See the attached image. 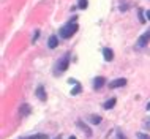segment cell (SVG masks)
Masks as SVG:
<instances>
[{
  "label": "cell",
  "instance_id": "6da1fadb",
  "mask_svg": "<svg viewBox=\"0 0 150 139\" xmlns=\"http://www.w3.org/2000/svg\"><path fill=\"white\" fill-rule=\"evenodd\" d=\"M76 32H78V24L73 22V24H68V25H65V27H62L58 35H60L62 38H71V35H74Z\"/></svg>",
  "mask_w": 150,
  "mask_h": 139
},
{
  "label": "cell",
  "instance_id": "7a4b0ae2",
  "mask_svg": "<svg viewBox=\"0 0 150 139\" xmlns=\"http://www.w3.org/2000/svg\"><path fill=\"white\" fill-rule=\"evenodd\" d=\"M68 65H70V54H66V55H63V59H60V60L57 62V71L63 73L66 68H68Z\"/></svg>",
  "mask_w": 150,
  "mask_h": 139
},
{
  "label": "cell",
  "instance_id": "3957f363",
  "mask_svg": "<svg viewBox=\"0 0 150 139\" xmlns=\"http://www.w3.org/2000/svg\"><path fill=\"white\" fill-rule=\"evenodd\" d=\"M150 41V33L147 32V33H144L142 37L137 40V43H136V49H141V48H144V46H147V43Z\"/></svg>",
  "mask_w": 150,
  "mask_h": 139
},
{
  "label": "cell",
  "instance_id": "277c9868",
  "mask_svg": "<svg viewBox=\"0 0 150 139\" xmlns=\"http://www.w3.org/2000/svg\"><path fill=\"white\" fill-rule=\"evenodd\" d=\"M126 84V79H115L109 84V88H119V87H123Z\"/></svg>",
  "mask_w": 150,
  "mask_h": 139
},
{
  "label": "cell",
  "instance_id": "5b68a950",
  "mask_svg": "<svg viewBox=\"0 0 150 139\" xmlns=\"http://www.w3.org/2000/svg\"><path fill=\"white\" fill-rule=\"evenodd\" d=\"M103 55H104V60H106V62H111V60L114 59V52L111 51L109 48L103 49Z\"/></svg>",
  "mask_w": 150,
  "mask_h": 139
},
{
  "label": "cell",
  "instance_id": "8992f818",
  "mask_svg": "<svg viewBox=\"0 0 150 139\" xmlns=\"http://www.w3.org/2000/svg\"><path fill=\"white\" fill-rule=\"evenodd\" d=\"M37 96H38V98L41 100V101H46V98H48V96H46L44 87H41V85H40V87L37 88Z\"/></svg>",
  "mask_w": 150,
  "mask_h": 139
},
{
  "label": "cell",
  "instance_id": "52a82bcc",
  "mask_svg": "<svg viewBox=\"0 0 150 139\" xmlns=\"http://www.w3.org/2000/svg\"><path fill=\"white\" fill-rule=\"evenodd\" d=\"M104 78H96L95 79V81H93V87H95L96 88V90H98V88H101L103 87V85H104Z\"/></svg>",
  "mask_w": 150,
  "mask_h": 139
},
{
  "label": "cell",
  "instance_id": "ba28073f",
  "mask_svg": "<svg viewBox=\"0 0 150 139\" xmlns=\"http://www.w3.org/2000/svg\"><path fill=\"white\" fill-rule=\"evenodd\" d=\"M57 44H58V38H57V37H51V38H49V41H48V46H49L51 49L57 48Z\"/></svg>",
  "mask_w": 150,
  "mask_h": 139
},
{
  "label": "cell",
  "instance_id": "9c48e42d",
  "mask_svg": "<svg viewBox=\"0 0 150 139\" xmlns=\"http://www.w3.org/2000/svg\"><path fill=\"white\" fill-rule=\"evenodd\" d=\"M78 125L81 126V130H82V131H85V134H87V138H90V136H92V131H90V130L87 128V125H84V123H82V122H78Z\"/></svg>",
  "mask_w": 150,
  "mask_h": 139
},
{
  "label": "cell",
  "instance_id": "30bf717a",
  "mask_svg": "<svg viewBox=\"0 0 150 139\" xmlns=\"http://www.w3.org/2000/svg\"><path fill=\"white\" fill-rule=\"evenodd\" d=\"M114 106H115V98H111L104 103V109H112Z\"/></svg>",
  "mask_w": 150,
  "mask_h": 139
},
{
  "label": "cell",
  "instance_id": "8fae6325",
  "mask_svg": "<svg viewBox=\"0 0 150 139\" xmlns=\"http://www.w3.org/2000/svg\"><path fill=\"white\" fill-rule=\"evenodd\" d=\"M21 114L22 115H29L30 114V106L29 104H22L21 106Z\"/></svg>",
  "mask_w": 150,
  "mask_h": 139
},
{
  "label": "cell",
  "instance_id": "7c38bea8",
  "mask_svg": "<svg viewBox=\"0 0 150 139\" xmlns=\"http://www.w3.org/2000/svg\"><path fill=\"white\" fill-rule=\"evenodd\" d=\"M78 93H81V85L76 84V85H74V88L71 90V95H78Z\"/></svg>",
  "mask_w": 150,
  "mask_h": 139
},
{
  "label": "cell",
  "instance_id": "4fadbf2b",
  "mask_svg": "<svg viewBox=\"0 0 150 139\" xmlns=\"http://www.w3.org/2000/svg\"><path fill=\"white\" fill-rule=\"evenodd\" d=\"M79 8H81V10L87 8V0H79Z\"/></svg>",
  "mask_w": 150,
  "mask_h": 139
},
{
  "label": "cell",
  "instance_id": "5bb4252c",
  "mask_svg": "<svg viewBox=\"0 0 150 139\" xmlns=\"http://www.w3.org/2000/svg\"><path fill=\"white\" fill-rule=\"evenodd\" d=\"M30 139H48V136L46 134H35V136H32Z\"/></svg>",
  "mask_w": 150,
  "mask_h": 139
},
{
  "label": "cell",
  "instance_id": "9a60e30c",
  "mask_svg": "<svg viewBox=\"0 0 150 139\" xmlns=\"http://www.w3.org/2000/svg\"><path fill=\"white\" fill-rule=\"evenodd\" d=\"M137 139H150L149 134H145V133H137Z\"/></svg>",
  "mask_w": 150,
  "mask_h": 139
},
{
  "label": "cell",
  "instance_id": "2e32d148",
  "mask_svg": "<svg viewBox=\"0 0 150 139\" xmlns=\"http://www.w3.org/2000/svg\"><path fill=\"white\" fill-rule=\"evenodd\" d=\"M101 122V117H92V123H100Z\"/></svg>",
  "mask_w": 150,
  "mask_h": 139
},
{
  "label": "cell",
  "instance_id": "e0dca14e",
  "mask_svg": "<svg viewBox=\"0 0 150 139\" xmlns=\"http://www.w3.org/2000/svg\"><path fill=\"white\" fill-rule=\"evenodd\" d=\"M139 21H141V22H145V19H144V14H142V10H139Z\"/></svg>",
  "mask_w": 150,
  "mask_h": 139
},
{
  "label": "cell",
  "instance_id": "ac0fdd59",
  "mask_svg": "<svg viewBox=\"0 0 150 139\" xmlns=\"http://www.w3.org/2000/svg\"><path fill=\"white\" fill-rule=\"evenodd\" d=\"M115 139H126V138H125V136H123L120 131H117V138H115Z\"/></svg>",
  "mask_w": 150,
  "mask_h": 139
},
{
  "label": "cell",
  "instance_id": "d6986e66",
  "mask_svg": "<svg viewBox=\"0 0 150 139\" xmlns=\"http://www.w3.org/2000/svg\"><path fill=\"white\" fill-rule=\"evenodd\" d=\"M144 125H145V128L150 131V119H149V120H145V122H144Z\"/></svg>",
  "mask_w": 150,
  "mask_h": 139
},
{
  "label": "cell",
  "instance_id": "ffe728a7",
  "mask_svg": "<svg viewBox=\"0 0 150 139\" xmlns=\"http://www.w3.org/2000/svg\"><path fill=\"white\" fill-rule=\"evenodd\" d=\"M147 19H149V21H150V10H149V11H147Z\"/></svg>",
  "mask_w": 150,
  "mask_h": 139
},
{
  "label": "cell",
  "instance_id": "44dd1931",
  "mask_svg": "<svg viewBox=\"0 0 150 139\" xmlns=\"http://www.w3.org/2000/svg\"><path fill=\"white\" fill-rule=\"evenodd\" d=\"M147 111H150V103H149V104H147Z\"/></svg>",
  "mask_w": 150,
  "mask_h": 139
},
{
  "label": "cell",
  "instance_id": "7402d4cb",
  "mask_svg": "<svg viewBox=\"0 0 150 139\" xmlns=\"http://www.w3.org/2000/svg\"><path fill=\"white\" fill-rule=\"evenodd\" d=\"M70 139H76V138H74V136H71V138H70Z\"/></svg>",
  "mask_w": 150,
  "mask_h": 139
},
{
  "label": "cell",
  "instance_id": "603a6c76",
  "mask_svg": "<svg viewBox=\"0 0 150 139\" xmlns=\"http://www.w3.org/2000/svg\"><path fill=\"white\" fill-rule=\"evenodd\" d=\"M24 139H30V138H24Z\"/></svg>",
  "mask_w": 150,
  "mask_h": 139
},
{
  "label": "cell",
  "instance_id": "cb8c5ba5",
  "mask_svg": "<svg viewBox=\"0 0 150 139\" xmlns=\"http://www.w3.org/2000/svg\"><path fill=\"white\" fill-rule=\"evenodd\" d=\"M57 139H60V138H57Z\"/></svg>",
  "mask_w": 150,
  "mask_h": 139
},
{
  "label": "cell",
  "instance_id": "d4e9b609",
  "mask_svg": "<svg viewBox=\"0 0 150 139\" xmlns=\"http://www.w3.org/2000/svg\"><path fill=\"white\" fill-rule=\"evenodd\" d=\"M149 33H150V30H149Z\"/></svg>",
  "mask_w": 150,
  "mask_h": 139
}]
</instances>
